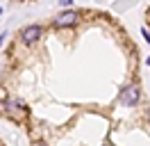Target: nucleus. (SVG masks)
Returning a JSON list of instances; mask_svg holds the SVG:
<instances>
[{"label":"nucleus","mask_w":150,"mask_h":146,"mask_svg":"<svg viewBox=\"0 0 150 146\" xmlns=\"http://www.w3.org/2000/svg\"><path fill=\"white\" fill-rule=\"evenodd\" d=\"M77 23V11L68 9V11H62L59 16L55 18V27H71Z\"/></svg>","instance_id":"f03ea898"},{"label":"nucleus","mask_w":150,"mask_h":146,"mask_svg":"<svg viewBox=\"0 0 150 146\" xmlns=\"http://www.w3.org/2000/svg\"><path fill=\"white\" fill-rule=\"evenodd\" d=\"M2 39H5V36H0V46H2Z\"/></svg>","instance_id":"423d86ee"},{"label":"nucleus","mask_w":150,"mask_h":146,"mask_svg":"<svg viewBox=\"0 0 150 146\" xmlns=\"http://www.w3.org/2000/svg\"><path fill=\"white\" fill-rule=\"evenodd\" d=\"M39 36H41V25H28L23 32H21V39H23V44H37L39 41Z\"/></svg>","instance_id":"f257e3e1"},{"label":"nucleus","mask_w":150,"mask_h":146,"mask_svg":"<svg viewBox=\"0 0 150 146\" xmlns=\"http://www.w3.org/2000/svg\"><path fill=\"white\" fill-rule=\"evenodd\" d=\"M73 0H59V5H71Z\"/></svg>","instance_id":"39448f33"},{"label":"nucleus","mask_w":150,"mask_h":146,"mask_svg":"<svg viewBox=\"0 0 150 146\" xmlns=\"http://www.w3.org/2000/svg\"><path fill=\"white\" fill-rule=\"evenodd\" d=\"M121 100H123V105H134V103L139 100V87H137V84L125 87L123 94H121Z\"/></svg>","instance_id":"7ed1b4c3"},{"label":"nucleus","mask_w":150,"mask_h":146,"mask_svg":"<svg viewBox=\"0 0 150 146\" xmlns=\"http://www.w3.org/2000/svg\"><path fill=\"white\" fill-rule=\"evenodd\" d=\"M0 11H2V9H0Z\"/></svg>","instance_id":"9d476101"},{"label":"nucleus","mask_w":150,"mask_h":146,"mask_svg":"<svg viewBox=\"0 0 150 146\" xmlns=\"http://www.w3.org/2000/svg\"><path fill=\"white\" fill-rule=\"evenodd\" d=\"M148 119H150V110H148Z\"/></svg>","instance_id":"0eeeda50"},{"label":"nucleus","mask_w":150,"mask_h":146,"mask_svg":"<svg viewBox=\"0 0 150 146\" xmlns=\"http://www.w3.org/2000/svg\"><path fill=\"white\" fill-rule=\"evenodd\" d=\"M148 18H150V9H148Z\"/></svg>","instance_id":"1a4fd4ad"},{"label":"nucleus","mask_w":150,"mask_h":146,"mask_svg":"<svg viewBox=\"0 0 150 146\" xmlns=\"http://www.w3.org/2000/svg\"><path fill=\"white\" fill-rule=\"evenodd\" d=\"M141 34L146 36V41H148V44H150V32H148V30H141Z\"/></svg>","instance_id":"20e7f679"},{"label":"nucleus","mask_w":150,"mask_h":146,"mask_svg":"<svg viewBox=\"0 0 150 146\" xmlns=\"http://www.w3.org/2000/svg\"><path fill=\"white\" fill-rule=\"evenodd\" d=\"M37 146H46V144H37Z\"/></svg>","instance_id":"6e6552de"}]
</instances>
